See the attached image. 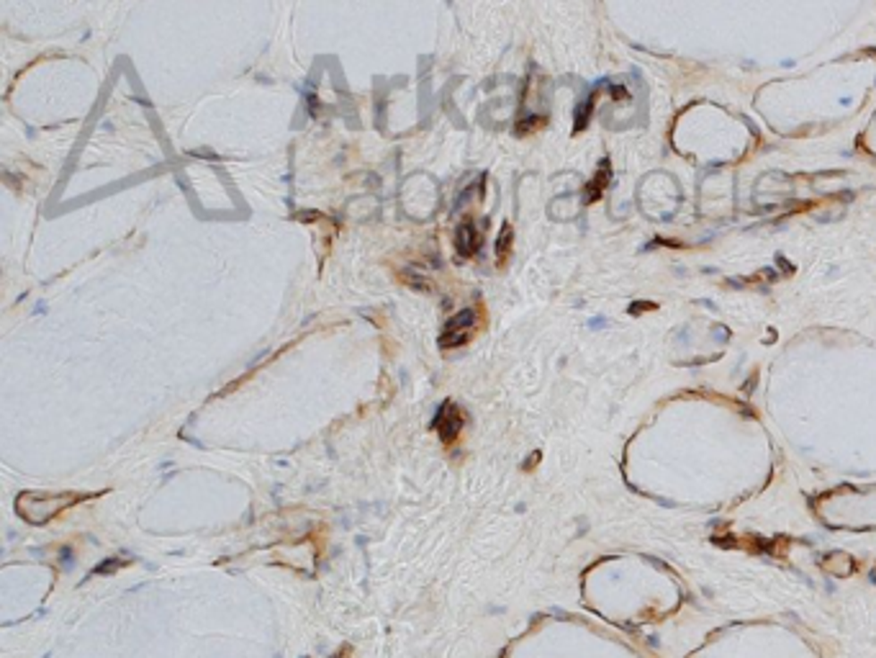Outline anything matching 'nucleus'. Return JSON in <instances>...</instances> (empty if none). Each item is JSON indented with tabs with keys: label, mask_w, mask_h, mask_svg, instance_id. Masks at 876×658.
<instances>
[{
	"label": "nucleus",
	"mask_w": 876,
	"mask_h": 658,
	"mask_svg": "<svg viewBox=\"0 0 876 658\" xmlns=\"http://www.w3.org/2000/svg\"><path fill=\"white\" fill-rule=\"evenodd\" d=\"M80 499H85L82 494H41V496L39 494H23L16 502V507L23 519L39 525V522H46L64 510L75 507Z\"/></svg>",
	"instance_id": "f257e3e1"
},
{
	"label": "nucleus",
	"mask_w": 876,
	"mask_h": 658,
	"mask_svg": "<svg viewBox=\"0 0 876 658\" xmlns=\"http://www.w3.org/2000/svg\"><path fill=\"white\" fill-rule=\"evenodd\" d=\"M484 307H470L463 308L460 314H455L450 319L442 334H440V348L442 350H455L468 345L470 340L484 329Z\"/></svg>",
	"instance_id": "f03ea898"
},
{
	"label": "nucleus",
	"mask_w": 876,
	"mask_h": 658,
	"mask_svg": "<svg viewBox=\"0 0 876 658\" xmlns=\"http://www.w3.org/2000/svg\"><path fill=\"white\" fill-rule=\"evenodd\" d=\"M463 425H466V414H463V409L458 404H452V401H445L440 407V411H437V417L432 419V430L440 434V440L445 445H452L460 437Z\"/></svg>",
	"instance_id": "7ed1b4c3"
},
{
	"label": "nucleus",
	"mask_w": 876,
	"mask_h": 658,
	"mask_svg": "<svg viewBox=\"0 0 876 658\" xmlns=\"http://www.w3.org/2000/svg\"><path fill=\"white\" fill-rule=\"evenodd\" d=\"M481 245H484V234L473 222H463L455 229V247L463 257H473L481 249Z\"/></svg>",
	"instance_id": "20e7f679"
},
{
	"label": "nucleus",
	"mask_w": 876,
	"mask_h": 658,
	"mask_svg": "<svg viewBox=\"0 0 876 658\" xmlns=\"http://www.w3.org/2000/svg\"><path fill=\"white\" fill-rule=\"evenodd\" d=\"M511 247H514V229L510 224H504L501 232H499V240H496V260H499V266H507Z\"/></svg>",
	"instance_id": "39448f33"
}]
</instances>
